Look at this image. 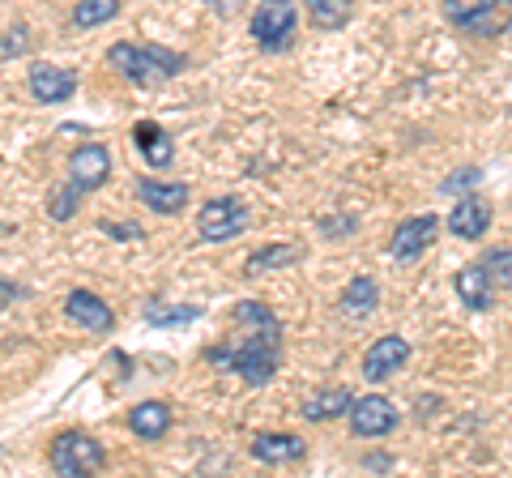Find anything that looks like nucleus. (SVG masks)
<instances>
[{
	"label": "nucleus",
	"mask_w": 512,
	"mask_h": 478,
	"mask_svg": "<svg viewBox=\"0 0 512 478\" xmlns=\"http://www.w3.org/2000/svg\"><path fill=\"white\" fill-rule=\"evenodd\" d=\"M231 316H235V325L248 333L227 346H210L205 359L222 372H239L244 385H269L282 368V321L261 299H239Z\"/></svg>",
	"instance_id": "nucleus-1"
},
{
	"label": "nucleus",
	"mask_w": 512,
	"mask_h": 478,
	"mask_svg": "<svg viewBox=\"0 0 512 478\" xmlns=\"http://www.w3.org/2000/svg\"><path fill=\"white\" fill-rule=\"evenodd\" d=\"M107 60L116 65L133 86H163L171 77H180L188 69V56L171 52V47H137V43H116L107 47Z\"/></svg>",
	"instance_id": "nucleus-2"
},
{
	"label": "nucleus",
	"mask_w": 512,
	"mask_h": 478,
	"mask_svg": "<svg viewBox=\"0 0 512 478\" xmlns=\"http://www.w3.org/2000/svg\"><path fill=\"white\" fill-rule=\"evenodd\" d=\"M295 30H299V9L291 0H261L252 13V39L261 52L278 56L295 43Z\"/></svg>",
	"instance_id": "nucleus-3"
},
{
	"label": "nucleus",
	"mask_w": 512,
	"mask_h": 478,
	"mask_svg": "<svg viewBox=\"0 0 512 478\" xmlns=\"http://www.w3.org/2000/svg\"><path fill=\"white\" fill-rule=\"evenodd\" d=\"M47 461H52L56 474L77 478V474H99L107 466V453H103V444L94 440L90 432H60L52 440V453H47Z\"/></svg>",
	"instance_id": "nucleus-4"
},
{
	"label": "nucleus",
	"mask_w": 512,
	"mask_h": 478,
	"mask_svg": "<svg viewBox=\"0 0 512 478\" xmlns=\"http://www.w3.org/2000/svg\"><path fill=\"white\" fill-rule=\"evenodd\" d=\"M252 227V210L239 197H210L197 214V235L205 244H227Z\"/></svg>",
	"instance_id": "nucleus-5"
},
{
	"label": "nucleus",
	"mask_w": 512,
	"mask_h": 478,
	"mask_svg": "<svg viewBox=\"0 0 512 478\" xmlns=\"http://www.w3.org/2000/svg\"><path fill=\"white\" fill-rule=\"evenodd\" d=\"M406 363H410V342L402 338V333H384V338H376L372 346H367V355H363V380L384 385V380L397 376Z\"/></svg>",
	"instance_id": "nucleus-6"
},
{
	"label": "nucleus",
	"mask_w": 512,
	"mask_h": 478,
	"mask_svg": "<svg viewBox=\"0 0 512 478\" xmlns=\"http://www.w3.org/2000/svg\"><path fill=\"white\" fill-rule=\"evenodd\" d=\"M436 235H440V218L436 214H414L406 222H397V231L389 239L393 261H419L423 252L436 244Z\"/></svg>",
	"instance_id": "nucleus-7"
},
{
	"label": "nucleus",
	"mask_w": 512,
	"mask_h": 478,
	"mask_svg": "<svg viewBox=\"0 0 512 478\" xmlns=\"http://www.w3.org/2000/svg\"><path fill=\"white\" fill-rule=\"evenodd\" d=\"M397 427V410L389 397L380 393H367V397H355V406H350V432L363 436V440H380L389 436Z\"/></svg>",
	"instance_id": "nucleus-8"
},
{
	"label": "nucleus",
	"mask_w": 512,
	"mask_h": 478,
	"mask_svg": "<svg viewBox=\"0 0 512 478\" xmlns=\"http://www.w3.org/2000/svg\"><path fill=\"white\" fill-rule=\"evenodd\" d=\"M504 5L512 0H444V18L461 30H474V35H500L504 22L495 18V9Z\"/></svg>",
	"instance_id": "nucleus-9"
},
{
	"label": "nucleus",
	"mask_w": 512,
	"mask_h": 478,
	"mask_svg": "<svg viewBox=\"0 0 512 478\" xmlns=\"http://www.w3.org/2000/svg\"><path fill=\"white\" fill-rule=\"evenodd\" d=\"M69 180L82 184L86 193H94V188H103L111 180V150L103 141H86V146H77L69 154Z\"/></svg>",
	"instance_id": "nucleus-10"
},
{
	"label": "nucleus",
	"mask_w": 512,
	"mask_h": 478,
	"mask_svg": "<svg viewBox=\"0 0 512 478\" xmlns=\"http://www.w3.org/2000/svg\"><path fill=\"white\" fill-rule=\"evenodd\" d=\"M64 316H69L73 325H82L86 333H99V338H107L111 329H116V312H111V304H103L94 291H69V299H64Z\"/></svg>",
	"instance_id": "nucleus-11"
},
{
	"label": "nucleus",
	"mask_w": 512,
	"mask_h": 478,
	"mask_svg": "<svg viewBox=\"0 0 512 478\" xmlns=\"http://www.w3.org/2000/svg\"><path fill=\"white\" fill-rule=\"evenodd\" d=\"M77 94V69L69 65H30V99L35 103H69Z\"/></svg>",
	"instance_id": "nucleus-12"
},
{
	"label": "nucleus",
	"mask_w": 512,
	"mask_h": 478,
	"mask_svg": "<svg viewBox=\"0 0 512 478\" xmlns=\"http://www.w3.org/2000/svg\"><path fill=\"white\" fill-rule=\"evenodd\" d=\"M491 227V201L478 197V193H466L461 201H453V210H448V231L457 239H483Z\"/></svg>",
	"instance_id": "nucleus-13"
},
{
	"label": "nucleus",
	"mask_w": 512,
	"mask_h": 478,
	"mask_svg": "<svg viewBox=\"0 0 512 478\" xmlns=\"http://www.w3.org/2000/svg\"><path fill=\"white\" fill-rule=\"evenodd\" d=\"M248 449L256 461H265V466H291V461L308 457V444L291 432H256Z\"/></svg>",
	"instance_id": "nucleus-14"
},
{
	"label": "nucleus",
	"mask_w": 512,
	"mask_h": 478,
	"mask_svg": "<svg viewBox=\"0 0 512 478\" xmlns=\"http://www.w3.org/2000/svg\"><path fill=\"white\" fill-rule=\"evenodd\" d=\"M453 286H457V299H461V304H466L470 312H487V308L495 304V282H491V274H487L483 261L461 265L457 278H453Z\"/></svg>",
	"instance_id": "nucleus-15"
},
{
	"label": "nucleus",
	"mask_w": 512,
	"mask_h": 478,
	"mask_svg": "<svg viewBox=\"0 0 512 478\" xmlns=\"http://www.w3.org/2000/svg\"><path fill=\"white\" fill-rule=\"evenodd\" d=\"M133 193H137V201L146 205V210H154V214H163V218H171V214H180L184 205H188V184H163V180H150V175H141V180L133 184Z\"/></svg>",
	"instance_id": "nucleus-16"
},
{
	"label": "nucleus",
	"mask_w": 512,
	"mask_h": 478,
	"mask_svg": "<svg viewBox=\"0 0 512 478\" xmlns=\"http://www.w3.org/2000/svg\"><path fill=\"white\" fill-rule=\"evenodd\" d=\"M133 141H137V150L141 158H146V167H171V158H175V141L171 133L163 129V124H154V120H137L133 124Z\"/></svg>",
	"instance_id": "nucleus-17"
},
{
	"label": "nucleus",
	"mask_w": 512,
	"mask_h": 478,
	"mask_svg": "<svg viewBox=\"0 0 512 478\" xmlns=\"http://www.w3.org/2000/svg\"><path fill=\"white\" fill-rule=\"evenodd\" d=\"M380 308V286H376V278H350L346 282V291H342V299H338V312L346 316V321H367Z\"/></svg>",
	"instance_id": "nucleus-18"
},
{
	"label": "nucleus",
	"mask_w": 512,
	"mask_h": 478,
	"mask_svg": "<svg viewBox=\"0 0 512 478\" xmlns=\"http://www.w3.org/2000/svg\"><path fill=\"white\" fill-rule=\"evenodd\" d=\"M128 432L137 440H163L171 432V406L167 402H137L128 410Z\"/></svg>",
	"instance_id": "nucleus-19"
},
{
	"label": "nucleus",
	"mask_w": 512,
	"mask_h": 478,
	"mask_svg": "<svg viewBox=\"0 0 512 478\" xmlns=\"http://www.w3.org/2000/svg\"><path fill=\"white\" fill-rule=\"evenodd\" d=\"M350 406H355V393L342 389V385H333L325 393H316L303 402V419L308 423H329V419H342V414H350Z\"/></svg>",
	"instance_id": "nucleus-20"
},
{
	"label": "nucleus",
	"mask_w": 512,
	"mask_h": 478,
	"mask_svg": "<svg viewBox=\"0 0 512 478\" xmlns=\"http://www.w3.org/2000/svg\"><path fill=\"white\" fill-rule=\"evenodd\" d=\"M303 261V248L299 244H265V248H256L248 265H244V274H274V269H291Z\"/></svg>",
	"instance_id": "nucleus-21"
},
{
	"label": "nucleus",
	"mask_w": 512,
	"mask_h": 478,
	"mask_svg": "<svg viewBox=\"0 0 512 478\" xmlns=\"http://www.w3.org/2000/svg\"><path fill=\"white\" fill-rule=\"evenodd\" d=\"M308 5V18L316 30H342L355 18V0H303Z\"/></svg>",
	"instance_id": "nucleus-22"
},
{
	"label": "nucleus",
	"mask_w": 512,
	"mask_h": 478,
	"mask_svg": "<svg viewBox=\"0 0 512 478\" xmlns=\"http://www.w3.org/2000/svg\"><path fill=\"white\" fill-rule=\"evenodd\" d=\"M141 316H146L150 325H158V329H171V325H188V321H197L201 316V308L197 304H146L141 308Z\"/></svg>",
	"instance_id": "nucleus-23"
},
{
	"label": "nucleus",
	"mask_w": 512,
	"mask_h": 478,
	"mask_svg": "<svg viewBox=\"0 0 512 478\" xmlns=\"http://www.w3.org/2000/svg\"><path fill=\"white\" fill-rule=\"evenodd\" d=\"M120 5H124V0H77V9H73V26H77V30L103 26V22L116 18Z\"/></svg>",
	"instance_id": "nucleus-24"
},
{
	"label": "nucleus",
	"mask_w": 512,
	"mask_h": 478,
	"mask_svg": "<svg viewBox=\"0 0 512 478\" xmlns=\"http://www.w3.org/2000/svg\"><path fill=\"white\" fill-rule=\"evenodd\" d=\"M82 193L86 188L82 184H64V188H56L52 197H47V214H52V222H69L77 210H82Z\"/></svg>",
	"instance_id": "nucleus-25"
},
{
	"label": "nucleus",
	"mask_w": 512,
	"mask_h": 478,
	"mask_svg": "<svg viewBox=\"0 0 512 478\" xmlns=\"http://www.w3.org/2000/svg\"><path fill=\"white\" fill-rule=\"evenodd\" d=\"M483 265H487V274L500 291H512V248H491L483 257Z\"/></svg>",
	"instance_id": "nucleus-26"
},
{
	"label": "nucleus",
	"mask_w": 512,
	"mask_h": 478,
	"mask_svg": "<svg viewBox=\"0 0 512 478\" xmlns=\"http://www.w3.org/2000/svg\"><path fill=\"white\" fill-rule=\"evenodd\" d=\"M316 227H320V231H325L329 239H346L350 231H355V227H359V222H355V214H342V218H320V222H316Z\"/></svg>",
	"instance_id": "nucleus-27"
},
{
	"label": "nucleus",
	"mask_w": 512,
	"mask_h": 478,
	"mask_svg": "<svg viewBox=\"0 0 512 478\" xmlns=\"http://www.w3.org/2000/svg\"><path fill=\"white\" fill-rule=\"evenodd\" d=\"M99 231L111 235V239H120V244H133V239L146 235V231L137 227V222H99Z\"/></svg>",
	"instance_id": "nucleus-28"
},
{
	"label": "nucleus",
	"mask_w": 512,
	"mask_h": 478,
	"mask_svg": "<svg viewBox=\"0 0 512 478\" xmlns=\"http://www.w3.org/2000/svg\"><path fill=\"white\" fill-rule=\"evenodd\" d=\"M478 180H483V171H478V167H466V171L448 175V180H444V193H457V188H474Z\"/></svg>",
	"instance_id": "nucleus-29"
},
{
	"label": "nucleus",
	"mask_w": 512,
	"mask_h": 478,
	"mask_svg": "<svg viewBox=\"0 0 512 478\" xmlns=\"http://www.w3.org/2000/svg\"><path fill=\"white\" fill-rule=\"evenodd\" d=\"M30 39H26V26H13L5 39H0V56H13V52H26Z\"/></svg>",
	"instance_id": "nucleus-30"
},
{
	"label": "nucleus",
	"mask_w": 512,
	"mask_h": 478,
	"mask_svg": "<svg viewBox=\"0 0 512 478\" xmlns=\"http://www.w3.org/2000/svg\"><path fill=\"white\" fill-rule=\"evenodd\" d=\"M22 295V286H13V282H0V308H5V299H18Z\"/></svg>",
	"instance_id": "nucleus-31"
},
{
	"label": "nucleus",
	"mask_w": 512,
	"mask_h": 478,
	"mask_svg": "<svg viewBox=\"0 0 512 478\" xmlns=\"http://www.w3.org/2000/svg\"><path fill=\"white\" fill-rule=\"evenodd\" d=\"M210 5H214V9H222V13H235L239 0H210Z\"/></svg>",
	"instance_id": "nucleus-32"
},
{
	"label": "nucleus",
	"mask_w": 512,
	"mask_h": 478,
	"mask_svg": "<svg viewBox=\"0 0 512 478\" xmlns=\"http://www.w3.org/2000/svg\"><path fill=\"white\" fill-rule=\"evenodd\" d=\"M9 231H13V227H9V222H0V235H9Z\"/></svg>",
	"instance_id": "nucleus-33"
},
{
	"label": "nucleus",
	"mask_w": 512,
	"mask_h": 478,
	"mask_svg": "<svg viewBox=\"0 0 512 478\" xmlns=\"http://www.w3.org/2000/svg\"><path fill=\"white\" fill-rule=\"evenodd\" d=\"M504 30H508V35H512V18H508V22H504Z\"/></svg>",
	"instance_id": "nucleus-34"
}]
</instances>
